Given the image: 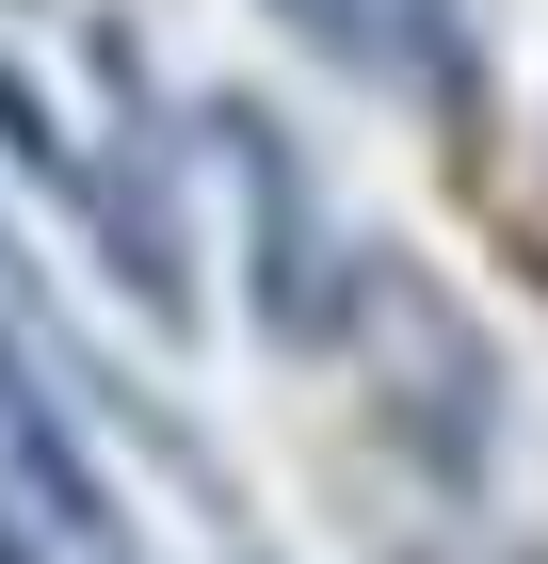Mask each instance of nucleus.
Wrapping results in <instances>:
<instances>
[{"label": "nucleus", "mask_w": 548, "mask_h": 564, "mask_svg": "<svg viewBox=\"0 0 548 564\" xmlns=\"http://www.w3.org/2000/svg\"><path fill=\"white\" fill-rule=\"evenodd\" d=\"M291 17H323V48H339V65H420L387 17H436V33H452V0H291Z\"/></svg>", "instance_id": "1"}]
</instances>
